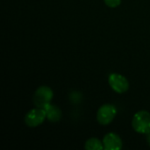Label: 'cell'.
Returning a JSON list of instances; mask_svg holds the SVG:
<instances>
[{
	"label": "cell",
	"mask_w": 150,
	"mask_h": 150,
	"mask_svg": "<svg viewBox=\"0 0 150 150\" xmlns=\"http://www.w3.org/2000/svg\"><path fill=\"white\" fill-rule=\"evenodd\" d=\"M111 88L117 93H124L129 89V83L124 76L117 73H112L108 78Z\"/></svg>",
	"instance_id": "obj_5"
},
{
	"label": "cell",
	"mask_w": 150,
	"mask_h": 150,
	"mask_svg": "<svg viewBox=\"0 0 150 150\" xmlns=\"http://www.w3.org/2000/svg\"><path fill=\"white\" fill-rule=\"evenodd\" d=\"M44 109L47 113V119L50 122L56 123V122H59L60 120L62 119V111L59 107L49 104L46 105Z\"/></svg>",
	"instance_id": "obj_7"
},
{
	"label": "cell",
	"mask_w": 150,
	"mask_h": 150,
	"mask_svg": "<svg viewBox=\"0 0 150 150\" xmlns=\"http://www.w3.org/2000/svg\"><path fill=\"white\" fill-rule=\"evenodd\" d=\"M117 115V108L111 104L102 105L97 112V120L100 125H109Z\"/></svg>",
	"instance_id": "obj_3"
},
{
	"label": "cell",
	"mask_w": 150,
	"mask_h": 150,
	"mask_svg": "<svg viewBox=\"0 0 150 150\" xmlns=\"http://www.w3.org/2000/svg\"><path fill=\"white\" fill-rule=\"evenodd\" d=\"M104 149L105 150H120L123 143L121 138L115 133H109L105 134L103 139Z\"/></svg>",
	"instance_id": "obj_6"
},
{
	"label": "cell",
	"mask_w": 150,
	"mask_h": 150,
	"mask_svg": "<svg viewBox=\"0 0 150 150\" xmlns=\"http://www.w3.org/2000/svg\"><path fill=\"white\" fill-rule=\"evenodd\" d=\"M54 97L53 91L48 86H40L33 94V104L36 107L44 108L49 105Z\"/></svg>",
	"instance_id": "obj_2"
},
{
	"label": "cell",
	"mask_w": 150,
	"mask_h": 150,
	"mask_svg": "<svg viewBox=\"0 0 150 150\" xmlns=\"http://www.w3.org/2000/svg\"><path fill=\"white\" fill-rule=\"evenodd\" d=\"M47 119V113L44 108H34L30 110L25 116V123L29 127H36L42 124Z\"/></svg>",
	"instance_id": "obj_4"
},
{
	"label": "cell",
	"mask_w": 150,
	"mask_h": 150,
	"mask_svg": "<svg viewBox=\"0 0 150 150\" xmlns=\"http://www.w3.org/2000/svg\"><path fill=\"white\" fill-rule=\"evenodd\" d=\"M147 142H148L149 145L150 146V133L147 134Z\"/></svg>",
	"instance_id": "obj_10"
},
{
	"label": "cell",
	"mask_w": 150,
	"mask_h": 150,
	"mask_svg": "<svg viewBox=\"0 0 150 150\" xmlns=\"http://www.w3.org/2000/svg\"><path fill=\"white\" fill-rule=\"evenodd\" d=\"M134 130L140 134L150 133V113L147 111H140L134 115L132 120Z\"/></svg>",
	"instance_id": "obj_1"
},
{
	"label": "cell",
	"mask_w": 150,
	"mask_h": 150,
	"mask_svg": "<svg viewBox=\"0 0 150 150\" xmlns=\"http://www.w3.org/2000/svg\"><path fill=\"white\" fill-rule=\"evenodd\" d=\"M84 149L86 150H102L104 149L103 142L98 140V138H90L87 140L84 145Z\"/></svg>",
	"instance_id": "obj_8"
},
{
	"label": "cell",
	"mask_w": 150,
	"mask_h": 150,
	"mask_svg": "<svg viewBox=\"0 0 150 150\" xmlns=\"http://www.w3.org/2000/svg\"><path fill=\"white\" fill-rule=\"evenodd\" d=\"M104 1H105V4L111 8H115V7L119 6L121 3V0H104Z\"/></svg>",
	"instance_id": "obj_9"
}]
</instances>
